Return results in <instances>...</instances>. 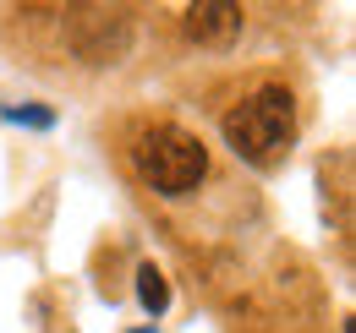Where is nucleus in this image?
I'll use <instances>...</instances> for the list:
<instances>
[{
    "instance_id": "5",
    "label": "nucleus",
    "mask_w": 356,
    "mask_h": 333,
    "mask_svg": "<svg viewBox=\"0 0 356 333\" xmlns=\"http://www.w3.org/2000/svg\"><path fill=\"white\" fill-rule=\"evenodd\" d=\"M0 121H6V126H33V131H49V126H55V110H44V104H0Z\"/></svg>"
},
{
    "instance_id": "6",
    "label": "nucleus",
    "mask_w": 356,
    "mask_h": 333,
    "mask_svg": "<svg viewBox=\"0 0 356 333\" xmlns=\"http://www.w3.org/2000/svg\"><path fill=\"white\" fill-rule=\"evenodd\" d=\"M137 333H154V323H143V328H137Z\"/></svg>"
},
{
    "instance_id": "1",
    "label": "nucleus",
    "mask_w": 356,
    "mask_h": 333,
    "mask_svg": "<svg viewBox=\"0 0 356 333\" xmlns=\"http://www.w3.org/2000/svg\"><path fill=\"white\" fill-rule=\"evenodd\" d=\"M220 131H225V148L236 159H247L258 169L280 164L291 137H296V99H291V87L264 83L258 93H247L236 110H225Z\"/></svg>"
},
{
    "instance_id": "3",
    "label": "nucleus",
    "mask_w": 356,
    "mask_h": 333,
    "mask_svg": "<svg viewBox=\"0 0 356 333\" xmlns=\"http://www.w3.org/2000/svg\"><path fill=\"white\" fill-rule=\"evenodd\" d=\"M181 28H186V39L209 44V49H225V44L241 39V28H247V11H241L236 0H197V6H186Z\"/></svg>"
},
{
    "instance_id": "2",
    "label": "nucleus",
    "mask_w": 356,
    "mask_h": 333,
    "mask_svg": "<svg viewBox=\"0 0 356 333\" xmlns=\"http://www.w3.org/2000/svg\"><path fill=\"white\" fill-rule=\"evenodd\" d=\"M132 169L159 197H186L209 175V148L186 126H148L132 137Z\"/></svg>"
},
{
    "instance_id": "4",
    "label": "nucleus",
    "mask_w": 356,
    "mask_h": 333,
    "mask_svg": "<svg viewBox=\"0 0 356 333\" xmlns=\"http://www.w3.org/2000/svg\"><path fill=\"white\" fill-rule=\"evenodd\" d=\"M137 300H143V311H148L154 323L170 311V279H165L154 262H143V268H137Z\"/></svg>"
}]
</instances>
